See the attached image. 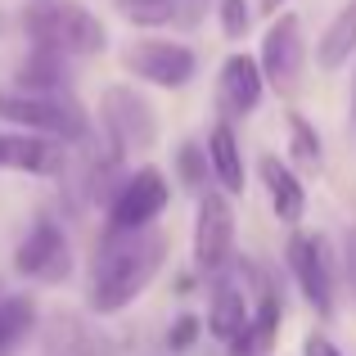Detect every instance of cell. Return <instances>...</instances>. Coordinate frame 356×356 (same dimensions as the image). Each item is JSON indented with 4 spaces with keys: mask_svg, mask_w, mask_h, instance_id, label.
Here are the masks:
<instances>
[{
    "mask_svg": "<svg viewBox=\"0 0 356 356\" xmlns=\"http://www.w3.org/2000/svg\"><path fill=\"white\" fill-rule=\"evenodd\" d=\"M167 239L149 230H108L95 248V266H90V312L118 316L149 289V280L163 270Z\"/></svg>",
    "mask_w": 356,
    "mask_h": 356,
    "instance_id": "6da1fadb",
    "label": "cell"
},
{
    "mask_svg": "<svg viewBox=\"0 0 356 356\" xmlns=\"http://www.w3.org/2000/svg\"><path fill=\"white\" fill-rule=\"evenodd\" d=\"M23 32L36 50L50 54H99L108 45V32L86 5L77 0H32L23 9Z\"/></svg>",
    "mask_w": 356,
    "mask_h": 356,
    "instance_id": "7a4b0ae2",
    "label": "cell"
},
{
    "mask_svg": "<svg viewBox=\"0 0 356 356\" xmlns=\"http://www.w3.org/2000/svg\"><path fill=\"white\" fill-rule=\"evenodd\" d=\"M0 118L18 131L32 136H50L59 145L86 136V118L77 113V104H68L63 95H27V90H0Z\"/></svg>",
    "mask_w": 356,
    "mask_h": 356,
    "instance_id": "3957f363",
    "label": "cell"
},
{
    "mask_svg": "<svg viewBox=\"0 0 356 356\" xmlns=\"http://www.w3.org/2000/svg\"><path fill=\"white\" fill-rule=\"evenodd\" d=\"M99 122L108 131V145L113 154H140V149H154L158 140V122L149 99H140L131 86H108L104 90V104H99Z\"/></svg>",
    "mask_w": 356,
    "mask_h": 356,
    "instance_id": "277c9868",
    "label": "cell"
},
{
    "mask_svg": "<svg viewBox=\"0 0 356 356\" xmlns=\"http://www.w3.org/2000/svg\"><path fill=\"white\" fill-rule=\"evenodd\" d=\"M167 203H172L167 176L158 167H140L118 185L113 203H108V230H149Z\"/></svg>",
    "mask_w": 356,
    "mask_h": 356,
    "instance_id": "5b68a950",
    "label": "cell"
},
{
    "mask_svg": "<svg viewBox=\"0 0 356 356\" xmlns=\"http://www.w3.org/2000/svg\"><path fill=\"white\" fill-rule=\"evenodd\" d=\"M14 270L27 280H41V284H63L72 275V248H68V235L59 230V221L50 217L32 221V230L14 248Z\"/></svg>",
    "mask_w": 356,
    "mask_h": 356,
    "instance_id": "8992f818",
    "label": "cell"
},
{
    "mask_svg": "<svg viewBox=\"0 0 356 356\" xmlns=\"http://www.w3.org/2000/svg\"><path fill=\"white\" fill-rule=\"evenodd\" d=\"M235 257V212L221 190L199 194V221H194V266L203 275H221Z\"/></svg>",
    "mask_w": 356,
    "mask_h": 356,
    "instance_id": "52a82bcc",
    "label": "cell"
},
{
    "mask_svg": "<svg viewBox=\"0 0 356 356\" xmlns=\"http://www.w3.org/2000/svg\"><path fill=\"white\" fill-rule=\"evenodd\" d=\"M131 77L149 81V86H163V90H181L190 86V77L199 72V59H194L190 45L181 41H136L127 54H122Z\"/></svg>",
    "mask_w": 356,
    "mask_h": 356,
    "instance_id": "ba28073f",
    "label": "cell"
},
{
    "mask_svg": "<svg viewBox=\"0 0 356 356\" xmlns=\"http://www.w3.org/2000/svg\"><path fill=\"white\" fill-rule=\"evenodd\" d=\"M302 59H307V41H302L298 14H275V23L266 27V41H261V59H257L266 86H275L280 95H293L298 77H302Z\"/></svg>",
    "mask_w": 356,
    "mask_h": 356,
    "instance_id": "9c48e42d",
    "label": "cell"
},
{
    "mask_svg": "<svg viewBox=\"0 0 356 356\" xmlns=\"http://www.w3.org/2000/svg\"><path fill=\"white\" fill-rule=\"evenodd\" d=\"M284 257H289V270H293L302 298L316 307L321 321H330V316H334V275H330V257H325V239L298 230V235L289 239Z\"/></svg>",
    "mask_w": 356,
    "mask_h": 356,
    "instance_id": "30bf717a",
    "label": "cell"
},
{
    "mask_svg": "<svg viewBox=\"0 0 356 356\" xmlns=\"http://www.w3.org/2000/svg\"><path fill=\"white\" fill-rule=\"evenodd\" d=\"M68 163V149L50 136L32 131H0V172H27V176H59Z\"/></svg>",
    "mask_w": 356,
    "mask_h": 356,
    "instance_id": "8fae6325",
    "label": "cell"
},
{
    "mask_svg": "<svg viewBox=\"0 0 356 356\" xmlns=\"http://www.w3.org/2000/svg\"><path fill=\"white\" fill-rule=\"evenodd\" d=\"M252 312H248V298H243L239 289V275L235 270H221V275H212V293H208V334L217 343H235L243 330H248Z\"/></svg>",
    "mask_w": 356,
    "mask_h": 356,
    "instance_id": "7c38bea8",
    "label": "cell"
},
{
    "mask_svg": "<svg viewBox=\"0 0 356 356\" xmlns=\"http://www.w3.org/2000/svg\"><path fill=\"white\" fill-rule=\"evenodd\" d=\"M261 90H266V77H261V63L252 54H230L221 63V113L226 118H248L252 108L261 104Z\"/></svg>",
    "mask_w": 356,
    "mask_h": 356,
    "instance_id": "4fadbf2b",
    "label": "cell"
},
{
    "mask_svg": "<svg viewBox=\"0 0 356 356\" xmlns=\"http://www.w3.org/2000/svg\"><path fill=\"white\" fill-rule=\"evenodd\" d=\"M257 172H261V185H266V194H270L275 217L284 221V226H298L302 212H307V190L298 185V176L289 172V163H280L275 154H266L257 163Z\"/></svg>",
    "mask_w": 356,
    "mask_h": 356,
    "instance_id": "5bb4252c",
    "label": "cell"
},
{
    "mask_svg": "<svg viewBox=\"0 0 356 356\" xmlns=\"http://www.w3.org/2000/svg\"><path fill=\"white\" fill-rule=\"evenodd\" d=\"M352 50H356V0H348V5L334 14V23L325 27V36L316 41V63H321L325 72H334L352 59Z\"/></svg>",
    "mask_w": 356,
    "mask_h": 356,
    "instance_id": "9a60e30c",
    "label": "cell"
},
{
    "mask_svg": "<svg viewBox=\"0 0 356 356\" xmlns=\"http://www.w3.org/2000/svg\"><path fill=\"white\" fill-rule=\"evenodd\" d=\"M208 163L217 172V181L226 185V194H239L243 190V149L235 140V127L230 122H217L208 136Z\"/></svg>",
    "mask_w": 356,
    "mask_h": 356,
    "instance_id": "2e32d148",
    "label": "cell"
},
{
    "mask_svg": "<svg viewBox=\"0 0 356 356\" xmlns=\"http://www.w3.org/2000/svg\"><path fill=\"white\" fill-rule=\"evenodd\" d=\"M18 90H27V95H59L63 90V54L32 50V59L18 68Z\"/></svg>",
    "mask_w": 356,
    "mask_h": 356,
    "instance_id": "e0dca14e",
    "label": "cell"
},
{
    "mask_svg": "<svg viewBox=\"0 0 356 356\" xmlns=\"http://www.w3.org/2000/svg\"><path fill=\"white\" fill-rule=\"evenodd\" d=\"M32 325H36V302H32L27 293L0 298V356L14 352L18 343L32 334Z\"/></svg>",
    "mask_w": 356,
    "mask_h": 356,
    "instance_id": "ac0fdd59",
    "label": "cell"
},
{
    "mask_svg": "<svg viewBox=\"0 0 356 356\" xmlns=\"http://www.w3.org/2000/svg\"><path fill=\"white\" fill-rule=\"evenodd\" d=\"M289 149H293V163L307 167V172H316V167L325 163L321 136H316V127L302 113H289Z\"/></svg>",
    "mask_w": 356,
    "mask_h": 356,
    "instance_id": "d6986e66",
    "label": "cell"
},
{
    "mask_svg": "<svg viewBox=\"0 0 356 356\" xmlns=\"http://www.w3.org/2000/svg\"><path fill=\"white\" fill-rule=\"evenodd\" d=\"M118 9L136 27H163L181 14V0H118Z\"/></svg>",
    "mask_w": 356,
    "mask_h": 356,
    "instance_id": "ffe728a7",
    "label": "cell"
},
{
    "mask_svg": "<svg viewBox=\"0 0 356 356\" xmlns=\"http://www.w3.org/2000/svg\"><path fill=\"white\" fill-rule=\"evenodd\" d=\"M176 172H181V181L185 185H208V149H199V145H181L176 149Z\"/></svg>",
    "mask_w": 356,
    "mask_h": 356,
    "instance_id": "44dd1931",
    "label": "cell"
},
{
    "mask_svg": "<svg viewBox=\"0 0 356 356\" xmlns=\"http://www.w3.org/2000/svg\"><path fill=\"white\" fill-rule=\"evenodd\" d=\"M217 14H221V32H226L230 41H239V36L248 32V23H252L248 0H221V5H217Z\"/></svg>",
    "mask_w": 356,
    "mask_h": 356,
    "instance_id": "7402d4cb",
    "label": "cell"
},
{
    "mask_svg": "<svg viewBox=\"0 0 356 356\" xmlns=\"http://www.w3.org/2000/svg\"><path fill=\"white\" fill-rule=\"evenodd\" d=\"M194 339H199V316H181V321L172 325V334H167V348L185 352V348H194Z\"/></svg>",
    "mask_w": 356,
    "mask_h": 356,
    "instance_id": "603a6c76",
    "label": "cell"
},
{
    "mask_svg": "<svg viewBox=\"0 0 356 356\" xmlns=\"http://www.w3.org/2000/svg\"><path fill=\"white\" fill-rule=\"evenodd\" d=\"M302 356H343V352L334 348L330 334H307V339H302Z\"/></svg>",
    "mask_w": 356,
    "mask_h": 356,
    "instance_id": "cb8c5ba5",
    "label": "cell"
},
{
    "mask_svg": "<svg viewBox=\"0 0 356 356\" xmlns=\"http://www.w3.org/2000/svg\"><path fill=\"white\" fill-rule=\"evenodd\" d=\"M280 5H284V0H261V14H270V18H275V14H280Z\"/></svg>",
    "mask_w": 356,
    "mask_h": 356,
    "instance_id": "d4e9b609",
    "label": "cell"
},
{
    "mask_svg": "<svg viewBox=\"0 0 356 356\" xmlns=\"http://www.w3.org/2000/svg\"><path fill=\"white\" fill-rule=\"evenodd\" d=\"M352 122H356V77H352Z\"/></svg>",
    "mask_w": 356,
    "mask_h": 356,
    "instance_id": "484cf974",
    "label": "cell"
}]
</instances>
